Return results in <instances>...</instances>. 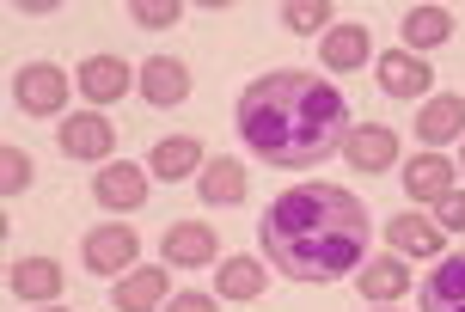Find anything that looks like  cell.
Masks as SVG:
<instances>
[{"mask_svg": "<svg viewBox=\"0 0 465 312\" xmlns=\"http://www.w3.org/2000/svg\"><path fill=\"white\" fill-rule=\"evenodd\" d=\"M349 135V98L331 86L325 73L276 68L239 93V141L252 147L263 166H325L343 153Z\"/></svg>", "mask_w": 465, "mask_h": 312, "instance_id": "cell-1", "label": "cell"}, {"mask_svg": "<svg viewBox=\"0 0 465 312\" xmlns=\"http://www.w3.org/2000/svg\"><path fill=\"white\" fill-rule=\"evenodd\" d=\"M257 239L288 282H343L368 258V209L337 184H294L257 220Z\"/></svg>", "mask_w": 465, "mask_h": 312, "instance_id": "cell-2", "label": "cell"}, {"mask_svg": "<svg viewBox=\"0 0 465 312\" xmlns=\"http://www.w3.org/2000/svg\"><path fill=\"white\" fill-rule=\"evenodd\" d=\"M19 104L31 111V117H62V104H68V73L49 68V62H31V68H19Z\"/></svg>", "mask_w": 465, "mask_h": 312, "instance_id": "cell-3", "label": "cell"}, {"mask_svg": "<svg viewBox=\"0 0 465 312\" xmlns=\"http://www.w3.org/2000/svg\"><path fill=\"white\" fill-rule=\"evenodd\" d=\"M343 160L355 171L380 178L386 166H398V135L386 129V122H361V129H349V135H343Z\"/></svg>", "mask_w": 465, "mask_h": 312, "instance_id": "cell-4", "label": "cell"}, {"mask_svg": "<svg viewBox=\"0 0 465 312\" xmlns=\"http://www.w3.org/2000/svg\"><path fill=\"white\" fill-rule=\"evenodd\" d=\"M135 86H141V98L147 104H184L190 98V68L178 62V55H147L141 62V73H135Z\"/></svg>", "mask_w": 465, "mask_h": 312, "instance_id": "cell-5", "label": "cell"}, {"mask_svg": "<svg viewBox=\"0 0 465 312\" xmlns=\"http://www.w3.org/2000/svg\"><path fill=\"white\" fill-rule=\"evenodd\" d=\"M373 68H380V86L392 98H429V86H435V68L422 55H411V49H386Z\"/></svg>", "mask_w": 465, "mask_h": 312, "instance_id": "cell-6", "label": "cell"}, {"mask_svg": "<svg viewBox=\"0 0 465 312\" xmlns=\"http://www.w3.org/2000/svg\"><path fill=\"white\" fill-rule=\"evenodd\" d=\"M141 258V239L129 227H93L86 233V269L93 276H116V269H129Z\"/></svg>", "mask_w": 465, "mask_h": 312, "instance_id": "cell-7", "label": "cell"}, {"mask_svg": "<svg viewBox=\"0 0 465 312\" xmlns=\"http://www.w3.org/2000/svg\"><path fill=\"white\" fill-rule=\"evenodd\" d=\"M93 196H98V209L129 215V209H141V202H147V171H141V166H98Z\"/></svg>", "mask_w": 465, "mask_h": 312, "instance_id": "cell-8", "label": "cell"}, {"mask_svg": "<svg viewBox=\"0 0 465 312\" xmlns=\"http://www.w3.org/2000/svg\"><path fill=\"white\" fill-rule=\"evenodd\" d=\"M422 312H465V251L441 258L422 276Z\"/></svg>", "mask_w": 465, "mask_h": 312, "instance_id": "cell-9", "label": "cell"}, {"mask_svg": "<svg viewBox=\"0 0 465 312\" xmlns=\"http://www.w3.org/2000/svg\"><path fill=\"white\" fill-rule=\"evenodd\" d=\"M453 178H460L453 160H441V153H417V160L404 166V196H411V202H441V196H453Z\"/></svg>", "mask_w": 465, "mask_h": 312, "instance_id": "cell-10", "label": "cell"}, {"mask_svg": "<svg viewBox=\"0 0 465 312\" xmlns=\"http://www.w3.org/2000/svg\"><path fill=\"white\" fill-rule=\"evenodd\" d=\"M165 288H172V276H165L160 264H147V269H129V276L116 282L111 307H116V312H160V307H165Z\"/></svg>", "mask_w": 465, "mask_h": 312, "instance_id": "cell-11", "label": "cell"}, {"mask_svg": "<svg viewBox=\"0 0 465 312\" xmlns=\"http://www.w3.org/2000/svg\"><path fill=\"white\" fill-rule=\"evenodd\" d=\"M417 135H422V147H429V153H435L441 141H460V135H465V98H453V93H441V98H422Z\"/></svg>", "mask_w": 465, "mask_h": 312, "instance_id": "cell-12", "label": "cell"}, {"mask_svg": "<svg viewBox=\"0 0 465 312\" xmlns=\"http://www.w3.org/2000/svg\"><path fill=\"white\" fill-rule=\"evenodd\" d=\"M116 129L104 117H62V153L68 160H111Z\"/></svg>", "mask_w": 465, "mask_h": 312, "instance_id": "cell-13", "label": "cell"}, {"mask_svg": "<svg viewBox=\"0 0 465 312\" xmlns=\"http://www.w3.org/2000/svg\"><path fill=\"white\" fill-rule=\"evenodd\" d=\"M165 264H178V269L214 264V227H203V220H178V227L165 233Z\"/></svg>", "mask_w": 465, "mask_h": 312, "instance_id": "cell-14", "label": "cell"}, {"mask_svg": "<svg viewBox=\"0 0 465 312\" xmlns=\"http://www.w3.org/2000/svg\"><path fill=\"white\" fill-rule=\"evenodd\" d=\"M80 93L93 98V104H116V98L129 93V62H123V55H93V62H80Z\"/></svg>", "mask_w": 465, "mask_h": 312, "instance_id": "cell-15", "label": "cell"}, {"mask_svg": "<svg viewBox=\"0 0 465 312\" xmlns=\"http://www.w3.org/2000/svg\"><path fill=\"white\" fill-rule=\"evenodd\" d=\"M355 288H361L368 307H386V300H398V294L411 288V269L398 264V258H373V264L355 269Z\"/></svg>", "mask_w": 465, "mask_h": 312, "instance_id": "cell-16", "label": "cell"}, {"mask_svg": "<svg viewBox=\"0 0 465 312\" xmlns=\"http://www.w3.org/2000/svg\"><path fill=\"white\" fill-rule=\"evenodd\" d=\"M196 184H203V202L232 209V202H245V184H252V178H245V166H239V160H227V153H221V160H209V166L196 171Z\"/></svg>", "mask_w": 465, "mask_h": 312, "instance_id": "cell-17", "label": "cell"}, {"mask_svg": "<svg viewBox=\"0 0 465 312\" xmlns=\"http://www.w3.org/2000/svg\"><path fill=\"white\" fill-rule=\"evenodd\" d=\"M153 178H165V184H178V178H190V171H203L209 160H203V141L196 135H172V141H160L153 147Z\"/></svg>", "mask_w": 465, "mask_h": 312, "instance_id": "cell-18", "label": "cell"}, {"mask_svg": "<svg viewBox=\"0 0 465 312\" xmlns=\"http://www.w3.org/2000/svg\"><path fill=\"white\" fill-rule=\"evenodd\" d=\"M270 282V269L257 264V258H227V264H214V294L221 300H257Z\"/></svg>", "mask_w": 465, "mask_h": 312, "instance_id": "cell-19", "label": "cell"}, {"mask_svg": "<svg viewBox=\"0 0 465 312\" xmlns=\"http://www.w3.org/2000/svg\"><path fill=\"white\" fill-rule=\"evenodd\" d=\"M13 294L19 300H55L62 294V264L55 258H19L13 264Z\"/></svg>", "mask_w": 465, "mask_h": 312, "instance_id": "cell-20", "label": "cell"}, {"mask_svg": "<svg viewBox=\"0 0 465 312\" xmlns=\"http://www.w3.org/2000/svg\"><path fill=\"white\" fill-rule=\"evenodd\" d=\"M386 239H392V251H411V258H435L441 251V227L422 215H392L386 220Z\"/></svg>", "mask_w": 465, "mask_h": 312, "instance_id": "cell-21", "label": "cell"}, {"mask_svg": "<svg viewBox=\"0 0 465 312\" xmlns=\"http://www.w3.org/2000/svg\"><path fill=\"white\" fill-rule=\"evenodd\" d=\"M453 37V13L447 6H411L404 13V49L417 55V49H435Z\"/></svg>", "mask_w": 465, "mask_h": 312, "instance_id": "cell-22", "label": "cell"}, {"mask_svg": "<svg viewBox=\"0 0 465 312\" xmlns=\"http://www.w3.org/2000/svg\"><path fill=\"white\" fill-rule=\"evenodd\" d=\"M368 55H373V37L361 31V24L325 31V68H368Z\"/></svg>", "mask_w": 465, "mask_h": 312, "instance_id": "cell-23", "label": "cell"}, {"mask_svg": "<svg viewBox=\"0 0 465 312\" xmlns=\"http://www.w3.org/2000/svg\"><path fill=\"white\" fill-rule=\"evenodd\" d=\"M282 19H288V31H301V37H312V31H325L331 6H325V0H288V6H282Z\"/></svg>", "mask_w": 465, "mask_h": 312, "instance_id": "cell-24", "label": "cell"}, {"mask_svg": "<svg viewBox=\"0 0 465 312\" xmlns=\"http://www.w3.org/2000/svg\"><path fill=\"white\" fill-rule=\"evenodd\" d=\"M0 166H6L0 171V190L6 196H19L25 184H31V153H25V147H0Z\"/></svg>", "mask_w": 465, "mask_h": 312, "instance_id": "cell-25", "label": "cell"}, {"mask_svg": "<svg viewBox=\"0 0 465 312\" xmlns=\"http://www.w3.org/2000/svg\"><path fill=\"white\" fill-rule=\"evenodd\" d=\"M129 19L147 24V31H165V24H178V0H135Z\"/></svg>", "mask_w": 465, "mask_h": 312, "instance_id": "cell-26", "label": "cell"}, {"mask_svg": "<svg viewBox=\"0 0 465 312\" xmlns=\"http://www.w3.org/2000/svg\"><path fill=\"white\" fill-rule=\"evenodd\" d=\"M435 209H441V220H435V227H441V233H465V190L441 196V202H435Z\"/></svg>", "mask_w": 465, "mask_h": 312, "instance_id": "cell-27", "label": "cell"}, {"mask_svg": "<svg viewBox=\"0 0 465 312\" xmlns=\"http://www.w3.org/2000/svg\"><path fill=\"white\" fill-rule=\"evenodd\" d=\"M165 312H214V300H209V294H178Z\"/></svg>", "mask_w": 465, "mask_h": 312, "instance_id": "cell-28", "label": "cell"}, {"mask_svg": "<svg viewBox=\"0 0 465 312\" xmlns=\"http://www.w3.org/2000/svg\"><path fill=\"white\" fill-rule=\"evenodd\" d=\"M49 312H62V307H49Z\"/></svg>", "mask_w": 465, "mask_h": 312, "instance_id": "cell-29", "label": "cell"}, {"mask_svg": "<svg viewBox=\"0 0 465 312\" xmlns=\"http://www.w3.org/2000/svg\"><path fill=\"white\" fill-rule=\"evenodd\" d=\"M460 171H465V160H460Z\"/></svg>", "mask_w": 465, "mask_h": 312, "instance_id": "cell-30", "label": "cell"}]
</instances>
